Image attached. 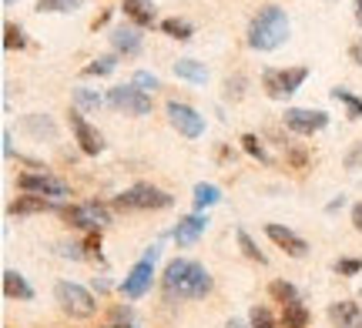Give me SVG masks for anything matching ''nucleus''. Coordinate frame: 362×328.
<instances>
[{
    "instance_id": "6",
    "label": "nucleus",
    "mask_w": 362,
    "mask_h": 328,
    "mask_svg": "<svg viewBox=\"0 0 362 328\" xmlns=\"http://www.w3.org/2000/svg\"><path fill=\"white\" fill-rule=\"evenodd\" d=\"M54 298L71 318H90L98 312V298L78 281H57L54 285Z\"/></svg>"
},
{
    "instance_id": "29",
    "label": "nucleus",
    "mask_w": 362,
    "mask_h": 328,
    "mask_svg": "<svg viewBox=\"0 0 362 328\" xmlns=\"http://www.w3.org/2000/svg\"><path fill=\"white\" fill-rule=\"evenodd\" d=\"M27 47V37H24V27L17 24H4V51H24Z\"/></svg>"
},
{
    "instance_id": "5",
    "label": "nucleus",
    "mask_w": 362,
    "mask_h": 328,
    "mask_svg": "<svg viewBox=\"0 0 362 328\" xmlns=\"http://www.w3.org/2000/svg\"><path fill=\"white\" fill-rule=\"evenodd\" d=\"M305 78H309V67H265L262 71V87H265L269 97L285 101L305 84Z\"/></svg>"
},
{
    "instance_id": "23",
    "label": "nucleus",
    "mask_w": 362,
    "mask_h": 328,
    "mask_svg": "<svg viewBox=\"0 0 362 328\" xmlns=\"http://www.w3.org/2000/svg\"><path fill=\"white\" fill-rule=\"evenodd\" d=\"M71 101H74V111H101L104 104V97L98 91H90V87H74Z\"/></svg>"
},
{
    "instance_id": "2",
    "label": "nucleus",
    "mask_w": 362,
    "mask_h": 328,
    "mask_svg": "<svg viewBox=\"0 0 362 328\" xmlns=\"http://www.w3.org/2000/svg\"><path fill=\"white\" fill-rule=\"evenodd\" d=\"M285 40H288V17H285L282 7H262L255 17H252V24H248V47L252 51H275V47H282Z\"/></svg>"
},
{
    "instance_id": "25",
    "label": "nucleus",
    "mask_w": 362,
    "mask_h": 328,
    "mask_svg": "<svg viewBox=\"0 0 362 328\" xmlns=\"http://www.w3.org/2000/svg\"><path fill=\"white\" fill-rule=\"evenodd\" d=\"M235 241H238V248H242V255H245L248 262H259V265H265L269 258L259 251V245L252 241V235H248L245 228H235Z\"/></svg>"
},
{
    "instance_id": "17",
    "label": "nucleus",
    "mask_w": 362,
    "mask_h": 328,
    "mask_svg": "<svg viewBox=\"0 0 362 328\" xmlns=\"http://www.w3.org/2000/svg\"><path fill=\"white\" fill-rule=\"evenodd\" d=\"M40 211H61V208H57L54 198H40V195H24V198H17V201L7 205V214H17V218H24V214H40Z\"/></svg>"
},
{
    "instance_id": "8",
    "label": "nucleus",
    "mask_w": 362,
    "mask_h": 328,
    "mask_svg": "<svg viewBox=\"0 0 362 328\" xmlns=\"http://www.w3.org/2000/svg\"><path fill=\"white\" fill-rule=\"evenodd\" d=\"M107 104L115 107V111L131 114V118H144V114H151L155 101H151V94L138 91L134 84H117V87L107 91Z\"/></svg>"
},
{
    "instance_id": "13",
    "label": "nucleus",
    "mask_w": 362,
    "mask_h": 328,
    "mask_svg": "<svg viewBox=\"0 0 362 328\" xmlns=\"http://www.w3.org/2000/svg\"><path fill=\"white\" fill-rule=\"evenodd\" d=\"M265 235H269L272 245H279L285 255H292V258H302V255H309V241L305 238H298L292 228H285V224H265Z\"/></svg>"
},
{
    "instance_id": "4",
    "label": "nucleus",
    "mask_w": 362,
    "mask_h": 328,
    "mask_svg": "<svg viewBox=\"0 0 362 328\" xmlns=\"http://www.w3.org/2000/svg\"><path fill=\"white\" fill-rule=\"evenodd\" d=\"M158 251H161V245H151V248L144 251L141 262L131 265V272L124 275V281H121V295L124 298H131V302H138V298H144L148 291H151V281H155V262H158Z\"/></svg>"
},
{
    "instance_id": "31",
    "label": "nucleus",
    "mask_w": 362,
    "mask_h": 328,
    "mask_svg": "<svg viewBox=\"0 0 362 328\" xmlns=\"http://www.w3.org/2000/svg\"><path fill=\"white\" fill-rule=\"evenodd\" d=\"M248 325L252 328H282L265 305H252V312H248Z\"/></svg>"
},
{
    "instance_id": "35",
    "label": "nucleus",
    "mask_w": 362,
    "mask_h": 328,
    "mask_svg": "<svg viewBox=\"0 0 362 328\" xmlns=\"http://www.w3.org/2000/svg\"><path fill=\"white\" fill-rule=\"evenodd\" d=\"M332 268H336V275L352 278V275H359V272H362V258H339Z\"/></svg>"
},
{
    "instance_id": "34",
    "label": "nucleus",
    "mask_w": 362,
    "mask_h": 328,
    "mask_svg": "<svg viewBox=\"0 0 362 328\" xmlns=\"http://www.w3.org/2000/svg\"><path fill=\"white\" fill-rule=\"evenodd\" d=\"M131 84H134L138 91H144V94H155L158 87H161V80H158L155 74H151V71H138V74H134V80H131Z\"/></svg>"
},
{
    "instance_id": "47",
    "label": "nucleus",
    "mask_w": 362,
    "mask_h": 328,
    "mask_svg": "<svg viewBox=\"0 0 362 328\" xmlns=\"http://www.w3.org/2000/svg\"><path fill=\"white\" fill-rule=\"evenodd\" d=\"M356 24L362 27V0H356Z\"/></svg>"
},
{
    "instance_id": "46",
    "label": "nucleus",
    "mask_w": 362,
    "mask_h": 328,
    "mask_svg": "<svg viewBox=\"0 0 362 328\" xmlns=\"http://www.w3.org/2000/svg\"><path fill=\"white\" fill-rule=\"evenodd\" d=\"M104 328H134V322H111V325H104Z\"/></svg>"
},
{
    "instance_id": "33",
    "label": "nucleus",
    "mask_w": 362,
    "mask_h": 328,
    "mask_svg": "<svg viewBox=\"0 0 362 328\" xmlns=\"http://www.w3.org/2000/svg\"><path fill=\"white\" fill-rule=\"evenodd\" d=\"M242 147H245L248 154H252V158H259L262 164H269V151H265V147H262V141H259V134H242Z\"/></svg>"
},
{
    "instance_id": "30",
    "label": "nucleus",
    "mask_w": 362,
    "mask_h": 328,
    "mask_svg": "<svg viewBox=\"0 0 362 328\" xmlns=\"http://www.w3.org/2000/svg\"><path fill=\"white\" fill-rule=\"evenodd\" d=\"M332 101L346 104L349 118H362V97H356L352 91H346V87H332Z\"/></svg>"
},
{
    "instance_id": "11",
    "label": "nucleus",
    "mask_w": 362,
    "mask_h": 328,
    "mask_svg": "<svg viewBox=\"0 0 362 328\" xmlns=\"http://www.w3.org/2000/svg\"><path fill=\"white\" fill-rule=\"evenodd\" d=\"M168 121L171 128L181 134V138H188V141H194V138H202L205 134V118L194 111L192 104H185V101H168Z\"/></svg>"
},
{
    "instance_id": "39",
    "label": "nucleus",
    "mask_w": 362,
    "mask_h": 328,
    "mask_svg": "<svg viewBox=\"0 0 362 328\" xmlns=\"http://www.w3.org/2000/svg\"><path fill=\"white\" fill-rule=\"evenodd\" d=\"M346 168L349 171H362V145H352L346 151Z\"/></svg>"
},
{
    "instance_id": "42",
    "label": "nucleus",
    "mask_w": 362,
    "mask_h": 328,
    "mask_svg": "<svg viewBox=\"0 0 362 328\" xmlns=\"http://www.w3.org/2000/svg\"><path fill=\"white\" fill-rule=\"evenodd\" d=\"M352 228H356V231H362V201L352 208Z\"/></svg>"
},
{
    "instance_id": "40",
    "label": "nucleus",
    "mask_w": 362,
    "mask_h": 328,
    "mask_svg": "<svg viewBox=\"0 0 362 328\" xmlns=\"http://www.w3.org/2000/svg\"><path fill=\"white\" fill-rule=\"evenodd\" d=\"M349 57H352V64L362 67V40H356V44L349 47Z\"/></svg>"
},
{
    "instance_id": "20",
    "label": "nucleus",
    "mask_w": 362,
    "mask_h": 328,
    "mask_svg": "<svg viewBox=\"0 0 362 328\" xmlns=\"http://www.w3.org/2000/svg\"><path fill=\"white\" fill-rule=\"evenodd\" d=\"M24 131L30 134L34 141H44V138H47V141H54V138H57V124H54L47 114H27V118H24Z\"/></svg>"
},
{
    "instance_id": "18",
    "label": "nucleus",
    "mask_w": 362,
    "mask_h": 328,
    "mask_svg": "<svg viewBox=\"0 0 362 328\" xmlns=\"http://www.w3.org/2000/svg\"><path fill=\"white\" fill-rule=\"evenodd\" d=\"M121 11H124V17H128L134 27H155V17H158V11H155V4L151 0H121Z\"/></svg>"
},
{
    "instance_id": "27",
    "label": "nucleus",
    "mask_w": 362,
    "mask_h": 328,
    "mask_svg": "<svg viewBox=\"0 0 362 328\" xmlns=\"http://www.w3.org/2000/svg\"><path fill=\"white\" fill-rule=\"evenodd\" d=\"M115 67H117V57L115 54H104V57H94L84 67V78H107V74H115Z\"/></svg>"
},
{
    "instance_id": "9",
    "label": "nucleus",
    "mask_w": 362,
    "mask_h": 328,
    "mask_svg": "<svg viewBox=\"0 0 362 328\" xmlns=\"http://www.w3.org/2000/svg\"><path fill=\"white\" fill-rule=\"evenodd\" d=\"M17 188L24 195H40V198H67L71 195V184L54 178L47 171H27V174H17Z\"/></svg>"
},
{
    "instance_id": "1",
    "label": "nucleus",
    "mask_w": 362,
    "mask_h": 328,
    "mask_svg": "<svg viewBox=\"0 0 362 328\" xmlns=\"http://www.w3.org/2000/svg\"><path fill=\"white\" fill-rule=\"evenodd\" d=\"M211 272L205 265L188 262V258H171L165 265V275H161V288H165V298L175 302V298H205L211 291Z\"/></svg>"
},
{
    "instance_id": "26",
    "label": "nucleus",
    "mask_w": 362,
    "mask_h": 328,
    "mask_svg": "<svg viewBox=\"0 0 362 328\" xmlns=\"http://www.w3.org/2000/svg\"><path fill=\"white\" fill-rule=\"evenodd\" d=\"M269 295L275 298L279 305H292V302H298V291H296V285L292 281H285V278H275L269 285Z\"/></svg>"
},
{
    "instance_id": "12",
    "label": "nucleus",
    "mask_w": 362,
    "mask_h": 328,
    "mask_svg": "<svg viewBox=\"0 0 362 328\" xmlns=\"http://www.w3.org/2000/svg\"><path fill=\"white\" fill-rule=\"evenodd\" d=\"M71 131H74V141H78V147L88 158H94V154L104 151V138L98 134V128H90L88 121H84L81 111H71Z\"/></svg>"
},
{
    "instance_id": "3",
    "label": "nucleus",
    "mask_w": 362,
    "mask_h": 328,
    "mask_svg": "<svg viewBox=\"0 0 362 328\" xmlns=\"http://www.w3.org/2000/svg\"><path fill=\"white\" fill-rule=\"evenodd\" d=\"M171 205H175V198L148 181L131 184L128 191H121V195L115 198L117 211H165V208H171Z\"/></svg>"
},
{
    "instance_id": "10",
    "label": "nucleus",
    "mask_w": 362,
    "mask_h": 328,
    "mask_svg": "<svg viewBox=\"0 0 362 328\" xmlns=\"http://www.w3.org/2000/svg\"><path fill=\"white\" fill-rule=\"evenodd\" d=\"M282 124L288 128L292 134H302V138H312V134H319L329 128V114L325 111H312V107H288L282 114Z\"/></svg>"
},
{
    "instance_id": "41",
    "label": "nucleus",
    "mask_w": 362,
    "mask_h": 328,
    "mask_svg": "<svg viewBox=\"0 0 362 328\" xmlns=\"http://www.w3.org/2000/svg\"><path fill=\"white\" fill-rule=\"evenodd\" d=\"M4 158H13V138H11V131H4Z\"/></svg>"
},
{
    "instance_id": "24",
    "label": "nucleus",
    "mask_w": 362,
    "mask_h": 328,
    "mask_svg": "<svg viewBox=\"0 0 362 328\" xmlns=\"http://www.w3.org/2000/svg\"><path fill=\"white\" fill-rule=\"evenodd\" d=\"M218 201H221V191H218V184H208V181L194 184V208H198V211L211 208V205H218Z\"/></svg>"
},
{
    "instance_id": "45",
    "label": "nucleus",
    "mask_w": 362,
    "mask_h": 328,
    "mask_svg": "<svg viewBox=\"0 0 362 328\" xmlns=\"http://www.w3.org/2000/svg\"><path fill=\"white\" fill-rule=\"evenodd\" d=\"M107 17H111V11H104L101 17H98V20H94V30H98V27H104V24H107Z\"/></svg>"
},
{
    "instance_id": "15",
    "label": "nucleus",
    "mask_w": 362,
    "mask_h": 328,
    "mask_svg": "<svg viewBox=\"0 0 362 328\" xmlns=\"http://www.w3.org/2000/svg\"><path fill=\"white\" fill-rule=\"evenodd\" d=\"M208 214H202V211H194V214H188V218H181L178 228H175V245L178 248H192L198 238L208 231Z\"/></svg>"
},
{
    "instance_id": "22",
    "label": "nucleus",
    "mask_w": 362,
    "mask_h": 328,
    "mask_svg": "<svg viewBox=\"0 0 362 328\" xmlns=\"http://www.w3.org/2000/svg\"><path fill=\"white\" fill-rule=\"evenodd\" d=\"M282 328H309V308L302 305V298L282 305Z\"/></svg>"
},
{
    "instance_id": "37",
    "label": "nucleus",
    "mask_w": 362,
    "mask_h": 328,
    "mask_svg": "<svg viewBox=\"0 0 362 328\" xmlns=\"http://www.w3.org/2000/svg\"><path fill=\"white\" fill-rule=\"evenodd\" d=\"M242 91H245V78H242V74H238V78H228V80H225V97L238 101V97H242Z\"/></svg>"
},
{
    "instance_id": "28",
    "label": "nucleus",
    "mask_w": 362,
    "mask_h": 328,
    "mask_svg": "<svg viewBox=\"0 0 362 328\" xmlns=\"http://www.w3.org/2000/svg\"><path fill=\"white\" fill-rule=\"evenodd\" d=\"M161 30L175 40H192V34H194V27L188 24V20H181V17H165V20H161Z\"/></svg>"
},
{
    "instance_id": "7",
    "label": "nucleus",
    "mask_w": 362,
    "mask_h": 328,
    "mask_svg": "<svg viewBox=\"0 0 362 328\" xmlns=\"http://www.w3.org/2000/svg\"><path fill=\"white\" fill-rule=\"evenodd\" d=\"M61 214H64L74 228L88 231V235H94V231H101V228H107V224H111V208H107V205H101V201L71 205V208H61Z\"/></svg>"
},
{
    "instance_id": "14",
    "label": "nucleus",
    "mask_w": 362,
    "mask_h": 328,
    "mask_svg": "<svg viewBox=\"0 0 362 328\" xmlns=\"http://www.w3.org/2000/svg\"><path fill=\"white\" fill-rule=\"evenodd\" d=\"M111 47H115L117 54H124V57H138L141 54V27H134V24H117L111 27Z\"/></svg>"
},
{
    "instance_id": "38",
    "label": "nucleus",
    "mask_w": 362,
    "mask_h": 328,
    "mask_svg": "<svg viewBox=\"0 0 362 328\" xmlns=\"http://www.w3.org/2000/svg\"><path fill=\"white\" fill-rule=\"evenodd\" d=\"M285 151H288V161H292L296 168H305V161H309V154H305L302 147L292 145V141H285Z\"/></svg>"
},
{
    "instance_id": "32",
    "label": "nucleus",
    "mask_w": 362,
    "mask_h": 328,
    "mask_svg": "<svg viewBox=\"0 0 362 328\" xmlns=\"http://www.w3.org/2000/svg\"><path fill=\"white\" fill-rule=\"evenodd\" d=\"M84 0H37V11L40 13H67V11H78Z\"/></svg>"
},
{
    "instance_id": "48",
    "label": "nucleus",
    "mask_w": 362,
    "mask_h": 328,
    "mask_svg": "<svg viewBox=\"0 0 362 328\" xmlns=\"http://www.w3.org/2000/svg\"><path fill=\"white\" fill-rule=\"evenodd\" d=\"M13 4H17V0H4V7H13Z\"/></svg>"
},
{
    "instance_id": "36",
    "label": "nucleus",
    "mask_w": 362,
    "mask_h": 328,
    "mask_svg": "<svg viewBox=\"0 0 362 328\" xmlns=\"http://www.w3.org/2000/svg\"><path fill=\"white\" fill-rule=\"evenodd\" d=\"M57 248H61V255H64V258H71V262H84V255H88V251H84V245H78V241H61Z\"/></svg>"
},
{
    "instance_id": "16",
    "label": "nucleus",
    "mask_w": 362,
    "mask_h": 328,
    "mask_svg": "<svg viewBox=\"0 0 362 328\" xmlns=\"http://www.w3.org/2000/svg\"><path fill=\"white\" fill-rule=\"evenodd\" d=\"M329 322L336 328H362V305H356L352 298L329 305Z\"/></svg>"
},
{
    "instance_id": "44",
    "label": "nucleus",
    "mask_w": 362,
    "mask_h": 328,
    "mask_svg": "<svg viewBox=\"0 0 362 328\" xmlns=\"http://www.w3.org/2000/svg\"><path fill=\"white\" fill-rule=\"evenodd\" d=\"M342 205H346V198H336V201H329V208H325V211L332 214V211H339V208H342Z\"/></svg>"
},
{
    "instance_id": "21",
    "label": "nucleus",
    "mask_w": 362,
    "mask_h": 328,
    "mask_svg": "<svg viewBox=\"0 0 362 328\" xmlns=\"http://www.w3.org/2000/svg\"><path fill=\"white\" fill-rule=\"evenodd\" d=\"M175 74H178L181 80H188V84H205L208 80L205 64H198V61H192V57H181L178 64H175Z\"/></svg>"
},
{
    "instance_id": "43",
    "label": "nucleus",
    "mask_w": 362,
    "mask_h": 328,
    "mask_svg": "<svg viewBox=\"0 0 362 328\" xmlns=\"http://www.w3.org/2000/svg\"><path fill=\"white\" fill-rule=\"evenodd\" d=\"M225 328H252V325H245L242 318H228V322H225Z\"/></svg>"
},
{
    "instance_id": "19",
    "label": "nucleus",
    "mask_w": 362,
    "mask_h": 328,
    "mask_svg": "<svg viewBox=\"0 0 362 328\" xmlns=\"http://www.w3.org/2000/svg\"><path fill=\"white\" fill-rule=\"evenodd\" d=\"M4 295H7V298H17V302H34L30 281H27L21 272H13V268L4 272Z\"/></svg>"
}]
</instances>
